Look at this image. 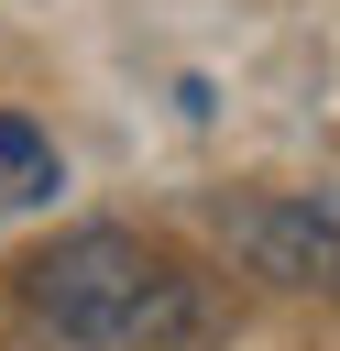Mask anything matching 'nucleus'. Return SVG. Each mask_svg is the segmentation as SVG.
<instances>
[{"label": "nucleus", "instance_id": "2", "mask_svg": "<svg viewBox=\"0 0 340 351\" xmlns=\"http://www.w3.org/2000/svg\"><path fill=\"white\" fill-rule=\"evenodd\" d=\"M241 241L285 274V285H340V230H318V219H285V208H263V219H241Z\"/></svg>", "mask_w": 340, "mask_h": 351}, {"label": "nucleus", "instance_id": "1", "mask_svg": "<svg viewBox=\"0 0 340 351\" xmlns=\"http://www.w3.org/2000/svg\"><path fill=\"white\" fill-rule=\"evenodd\" d=\"M22 296L66 351H175V340H197V285L132 230H66L55 252L22 263Z\"/></svg>", "mask_w": 340, "mask_h": 351}, {"label": "nucleus", "instance_id": "3", "mask_svg": "<svg viewBox=\"0 0 340 351\" xmlns=\"http://www.w3.org/2000/svg\"><path fill=\"white\" fill-rule=\"evenodd\" d=\"M66 186V165H55V143L22 121V110H0V208H44Z\"/></svg>", "mask_w": 340, "mask_h": 351}]
</instances>
